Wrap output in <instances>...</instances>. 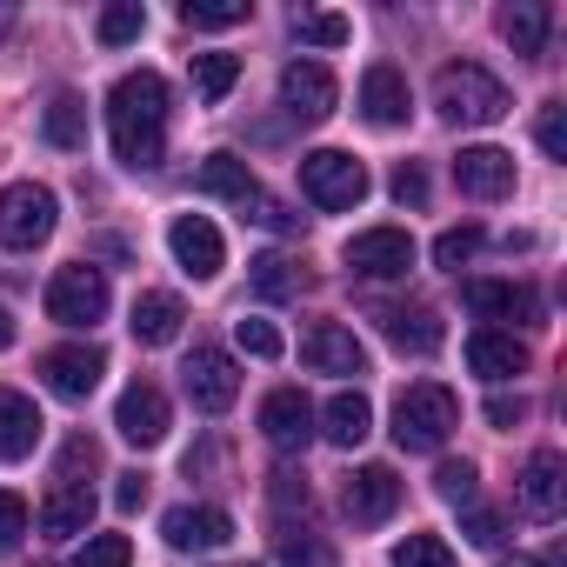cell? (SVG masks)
Segmentation results:
<instances>
[{
    "instance_id": "1",
    "label": "cell",
    "mask_w": 567,
    "mask_h": 567,
    "mask_svg": "<svg viewBox=\"0 0 567 567\" xmlns=\"http://www.w3.org/2000/svg\"><path fill=\"white\" fill-rule=\"evenodd\" d=\"M107 141H114L121 167H134V174L161 167V154H167V81L154 68H134V74L114 81V94H107Z\"/></svg>"
},
{
    "instance_id": "2",
    "label": "cell",
    "mask_w": 567,
    "mask_h": 567,
    "mask_svg": "<svg viewBox=\"0 0 567 567\" xmlns=\"http://www.w3.org/2000/svg\"><path fill=\"white\" fill-rule=\"evenodd\" d=\"M434 107H441V121H454V127H494V121H507V87L487 74V68H474V61H447L441 74H434Z\"/></svg>"
},
{
    "instance_id": "3",
    "label": "cell",
    "mask_w": 567,
    "mask_h": 567,
    "mask_svg": "<svg viewBox=\"0 0 567 567\" xmlns=\"http://www.w3.org/2000/svg\"><path fill=\"white\" fill-rule=\"evenodd\" d=\"M454 427H461V401H454L441 381H414V388H401V401H394V441H401L408 454H434V447H447Z\"/></svg>"
},
{
    "instance_id": "4",
    "label": "cell",
    "mask_w": 567,
    "mask_h": 567,
    "mask_svg": "<svg viewBox=\"0 0 567 567\" xmlns=\"http://www.w3.org/2000/svg\"><path fill=\"white\" fill-rule=\"evenodd\" d=\"M301 194L328 214H348L368 200V167L341 147H315V154H301Z\"/></svg>"
},
{
    "instance_id": "5",
    "label": "cell",
    "mask_w": 567,
    "mask_h": 567,
    "mask_svg": "<svg viewBox=\"0 0 567 567\" xmlns=\"http://www.w3.org/2000/svg\"><path fill=\"white\" fill-rule=\"evenodd\" d=\"M107 308H114V288L87 260H74L48 280V321H61V328H94V321H107Z\"/></svg>"
},
{
    "instance_id": "6",
    "label": "cell",
    "mask_w": 567,
    "mask_h": 567,
    "mask_svg": "<svg viewBox=\"0 0 567 567\" xmlns=\"http://www.w3.org/2000/svg\"><path fill=\"white\" fill-rule=\"evenodd\" d=\"M54 194L41 181H14V187H0V247H14V254H34L48 234H54Z\"/></svg>"
},
{
    "instance_id": "7",
    "label": "cell",
    "mask_w": 567,
    "mask_h": 567,
    "mask_svg": "<svg viewBox=\"0 0 567 567\" xmlns=\"http://www.w3.org/2000/svg\"><path fill=\"white\" fill-rule=\"evenodd\" d=\"M348 267L361 280H401L414 267V234L408 227H368L348 240Z\"/></svg>"
},
{
    "instance_id": "8",
    "label": "cell",
    "mask_w": 567,
    "mask_h": 567,
    "mask_svg": "<svg viewBox=\"0 0 567 567\" xmlns=\"http://www.w3.org/2000/svg\"><path fill=\"white\" fill-rule=\"evenodd\" d=\"M181 381H187V401H194L200 414H227L234 394H240V368H234V354H220V348H194L187 368H181Z\"/></svg>"
},
{
    "instance_id": "9",
    "label": "cell",
    "mask_w": 567,
    "mask_h": 567,
    "mask_svg": "<svg viewBox=\"0 0 567 567\" xmlns=\"http://www.w3.org/2000/svg\"><path fill=\"white\" fill-rule=\"evenodd\" d=\"M167 247H174V260H181L187 280H214V274L227 267V240H220V227H214L207 214H181V220L167 227Z\"/></svg>"
},
{
    "instance_id": "10",
    "label": "cell",
    "mask_w": 567,
    "mask_h": 567,
    "mask_svg": "<svg viewBox=\"0 0 567 567\" xmlns=\"http://www.w3.org/2000/svg\"><path fill=\"white\" fill-rule=\"evenodd\" d=\"M260 434H267V447H280V454H301V447L315 441V408H308V394H301V388H274V394L260 401Z\"/></svg>"
},
{
    "instance_id": "11",
    "label": "cell",
    "mask_w": 567,
    "mask_h": 567,
    "mask_svg": "<svg viewBox=\"0 0 567 567\" xmlns=\"http://www.w3.org/2000/svg\"><path fill=\"white\" fill-rule=\"evenodd\" d=\"M114 427L127 447H161L167 441V394L154 381H134L121 401H114Z\"/></svg>"
},
{
    "instance_id": "12",
    "label": "cell",
    "mask_w": 567,
    "mask_h": 567,
    "mask_svg": "<svg viewBox=\"0 0 567 567\" xmlns=\"http://www.w3.org/2000/svg\"><path fill=\"white\" fill-rule=\"evenodd\" d=\"M334 101H341V87H334V74L321 68V61H295L288 74H280V107H288L295 121H328L334 114Z\"/></svg>"
},
{
    "instance_id": "13",
    "label": "cell",
    "mask_w": 567,
    "mask_h": 567,
    "mask_svg": "<svg viewBox=\"0 0 567 567\" xmlns=\"http://www.w3.org/2000/svg\"><path fill=\"white\" fill-rule=\"evenodd\" d=\"M107 374V354L101 348H48L41 354V381L61 394V401H87Z\"/></svg>"
},
{
    "instance_id": "14",
    "label": "cell",
    "mask_w": 567,
    "mask_h": 567,
    "mask_svg": "<svg viewBox=\"0 0 567 567\" xmlns=\"http://www.w3.org/2000/svg\"><path fill=\"white\" fill-rule=\"evenodd\" d=\"M341 507H348V520L354 527H381L394 507H401V474L394 467H354V481H348V494H341Z\"/></svg>"
},
{
    "instance_id": "15",
    "label": "cell",
    "mask_w": 567,
    "mask_h": 567,
    "mask_svg": "<svg viewBox=\"0 0 567 567\" xmlns=\"http://www.w3.org/2000/svg\"><path fill=\"white\" fill-rule=\"evenodd\" d=\"M454 181L474 200H507L514 194V154L507 147H461L454 154Z\"/></svg>"
},
{
    "instance_id": "16",
    "label": "cell",
    "mask_w": 567,
    "mask_h": 567,
    "mask_svg": "<svg viewBox=\"0 0 567 567\" xmlns=\"http://www.w3.org/2000/svg\"><path fill=\"white\" fill-rule=\"evenodd\" d=\"M408 114H414L408 74H401V68H388V61H381V68H368V74H361V121H368V127H401Z\"/></svg>"
},
{
    "instance_id": "17",
    "label": "cell",
    "mask_w": 567,
    "mask_h": 567,
    "mask_svg": "<svg viewBox=\"0 0 567 567\" xmlns=\"http://www.w3.org/2000/svg\"><path fill=\"white\" fill-rule=\"evenodd\" d=\"M301 361H308L315 374H368V348H361V341H354V328H341V321L308 328Z\"/></svg>"
},
{
    "instance_id": "18",
    "label": "cell",
    "mask_w": 567,
    "mask_h": 567,
    "mask_svg": "<svg viewBox=\"0 0 567 567\" xmlns=\"http://www.w3.org/2000/svg\"><path fill=\"white\" fill-rule=\"evenodd\" d=\"M560 501H567V467L554 447H534L527 467H520V507L534 520H560Z\"/></svg>"
},
{
    "instance_id": "19",
    "label": "cell",
    "mask_w": 567,
    "mask_h": 567,
    "mask_svg": "<svg viewBox=\"0 0 567 567\" xmlns=\"http://www.w3.org/2000/svg\"><path fill=\"white\" fill-rule=\"evenodd\" d=\"M161 534H167L174 554H214V547L234 540V520H227L220 507H174V514L161 520Z\"/></svg>"
},
{
    "instance_id": "20",
    "label": "cell",
    "mask_w": 567,
    "mask_h": 567,
    "mask_svg": "<svg viewBox=\"0 0 567 567\" xmlns=\"http://www.w3.org/2000/svg\"><path fill=\"white\" fill-rule=\"evenodd\" d=\"M94 527V487L87 481H61L48 501H41V534L48 540H74Z\"/></svg>"
},
{
    "instance_id": "21",
    "label": "cell",
    "mask_w": 567,
    "mask_h": 567,
    "mask_svg": "<svg viewBox=\"0 0 567 567\" xmlns=\"http://www.w3.org/2000/svg\"><path fill=\"white\" fill-rule=\"evenodd\" d=\"M41 408L21 388H0V461H28L41 447Z\"/></svg>"
},
{
    "instance_id": "22",
    "label": "cell",
    "mask_w": 567,
    "mask_h": 567,
    "mask_svg": "<svg viewBox=\"0 0 567 567\" xmlns=\"http://www.w3.org/2000/svg\"><path fill=\"white\" fill-rule=\"evenodd\" d=\"M461 301H467L474 315H487V321H534V315H540L534 288H520V280H467Z\"/></svg>"
},
{
    "instance_id": "23",
    "label": "cell",
    "mask_w": 567,
    "mask_h": 567,
    "mask_svg": "<svg viewBox=\"0 0 567 567\" xmlns=\"http://www.w3.org/2000/svg\"><path fill=\"white\" fill-rule=\"evenodd\" d=\"M194 187L214 194V200H234V207H260V181L247 174L240 154H207V161L194 167Z\"/></svg>"
},
{
    "instance_id": "24",
    "label": "cell",
    "mask_w": 567,
    "mask_h": 567,
    "mask_svg": "<svg viewBox=\"0 0 567 567\" xmlns=\"http://www.w3.org/2000/svg\"><path fill=\"white\" fill-rule=\"evenodd\" d=\"M467 368L481 381H514L527 368V348L514 334H501V328H481V334H467Z\"/></svg>"
},
{
    "instance_id": "25",
    "label": "cell",
    "mask_w": 567,
    "mask_h": 567,
    "mask_svg": "<svg viewBox=\"0 0 567 567\" xmlns=\"http://www.w3.org/2000/svg\"><path fill=\"white\" fill-rule=\"evenodd\" d=\"M181 321H187V308H181V295H141L134 301V341L141 348H167L174 334H181Z\"/></svg>"
},
{
    "instance_id": "26",
    "label": "cell",
    "mask_w": 567,
    "mask_h": 567,
    "mask_svg": "<svg viewBox=\"0 0 567 567\" xmlns=\"http://www.w3.org/2000/svg\"><path fill=\"white\" fill-rule=\"evenodd\" d=\"M374 321H381V334H388L401 354H434V348H441V321H434L427 308H381Z\"/></svg>"
},
{
    "instance_id": "27",
    "label": "cell",
    "mask_w": 567,
    "mask_h": 567,
    "mask_svg": "<svg viewBox=\"0 0 567 567\" xmlns=\"http://www.w3.org/2000/svg\"><path fill=\"white\" fill-rule=\"evenodd\" d=\"M321 421H328L321 434H328L334 447H361V441L374 434V408H368V394H361V388H348V394H334Z\"/></svg>"
},
{
    "instance_id": "28",
    "label": "cell",
    "mask_w": 567,
    "mask_h": 567,
    "mask_svg": "<svg viewBox=\"0 0 567 567\" xmlns=\"http://www.w3.org/2000/svg\"><path fill=\"white\" fill-rule=\"evenodd\" d=\"M547 28H554V14L540 8V0H520V8H507V14H501V34H507V48H514V54H527V61H540V48H547Z\"/></svg>"
},
{
    "instance_id": "29",
    "label": "cell",
    "mask_w": 567,
    "mask_h": 567,
    "mask_svg": "<svg viewBox=\"0 0 567 567\" xmlns=\"http://www.w3.org/2000/svg\"><path fill=\"white\" fill-rule=\"evenodd\" d=\"M41 134H48L54 147H68V154H74V147H87V101H81V94H54V101H48Z\"/></svg>"
},
{
    "instance_id": "30",
    "label": "cell",
    "mask_w": 567,
    "mask_h": 567,
    "mask_svg": "<svg viewBox=\"0 0 567 567\" xmlns=\"http://www.w3.org/2000/svg\"><path fill=\"white\" fill-rule=\"evenodd\" d=\"M234 81H240V54H194V94H200L207 107L227 101Z\"/></svg>"
},
{
    "instance_id": "31",
    "label": "cell",
    "mask_w": 567,
    "mask_h": 567,
    "mask_svg": "<svg viewBox=\"0 0 567 567\" xmlns=\"http://www.w3.org/2000/svg\"><path fill=\"white\" fill-rule=\"evenodd\" d=\"M254 295H267V301H288V295H301V274H295V260H288V254H260V260H254Z\"/></svg>"
},
{
    "instance_id": "32",
    "label": "cell",
    "mask_w": 567,
    "mask_h": 567,
    "mask_svg": "<svg viewBox=\"0 0 567 567\" xmlns=\"http://www.w3.org/2000/svg\"><path fill=\"white\" fill-rule=\"evenodd\" d=\"M234 341H240V354H254V361H280V348H288V341H280V328L260 321V315H240V321H234Z\"/></svg>"
},
{
    "instance_id": "33",
    "label": "cell",
    "mask_w": 567,
    "mask_h": 567,
    "mask_svg": "<svg viewBox=\"0 0 567 567\" xmlns=\"http://www.w3.org/2000/svg\"><path fill=\"white\" fill-rule=\"evenodd\" d=\"M181 21L187 28H240L247 0H181Z\"/></svg>"
},
{
    "instance_id": "34",
    "label": "cell",
    "mask_w": 567,
    "mask_h": 567,
    "mask_svg": "<svg viewBox=\"0 0 567 567\" xmlns=\"http://www.w3.org/2000/svg\"><path fill=\"white\" fill-rule=\"evenodd\" d=\"M127 560H134V540L127 534H87V547L68 567H127Z\"/></svg>"
},
{
    "instance_id": "35",
    "label": "cell",
    "mask_w": 567,
    "mask_h": 567,
    "mask_svg": "<svg viewBox=\"0 0 567 567\" xmlns=\"http://www.w3.org/2000/svg\"><path fill=\"white\" fill-rule=\"evenodd\" d=\"M394 567H454V547L441 534H408L394 547Z\"/></svg>"
},
{
    "instance_id": "36",
    "label": "cell",
    "mask_w": 567,
    "mask_h": 567,
    "mask_svg": "<svg viewBox=\"0 0 567 567\" xmlns=\"http://www.w3.org/2000/svg\"><path fill=\"white\" fill-rule=\"evenodd\" d=\"M141 28H147V8H141V0H121V8H107V14H101V41H107V48L141 41Z\"/></svg>"
},
{
    "instance_id": "37",
    "label": "cell",
    "mask_w": 567,
    "mask_h": 567,
    "mask_svg": "<svg viewBox=\"0 0 567 567\" xmlns=\"http://www.w3.org/2000/svg\"><path fill=\"white\" fill-rule=\"evenodd\" d=\"M481 247H487V234H481V227H447V234H441V240H434V260H441V267H454V274H461V267H467V260H474V254H481Z\"/></svg>"
},
{
    "instance_id": "38",
    "label": "cell",
    "mask_w": 567,
    "mask_h": 567,
    "mask_svg": "<svg viewBox=\"0 0 567 567\" xmlns=\"http://www.w3.org/2000/svg\"><path fill=\"white\" fill-rule=\"evenodd\" d=\"M434 487H441V501H454V507H474V494H481V474H474V461H441Z\"/></svg>"
},
{
    "instance_id": "39",
    "label": "cell",
    "mask_w": 567,
    "mask_h": 567,
    "mask_svg": "<svg viewBox=\"0 0 567 567\" xmlns=\"http://www.w3.org/2000/svg\"><path fill=\"white\" fill-rule=\"evenodd\" d=\"M295 34L315 41V48H348V14H295Z\"/></svg>"
},
{
    "instance_id": "40",
    "label": "cell",
    "mask_w": 567,
    "mask_h": 567,
    "mask_svg": "<svg viewBox=\"0 0 567 567\" xmlns=\"http://www.w3.org/2000/svg\"><path fill=\"white\" fill-rule=\"evenodd\" d=\"M274 567H328V554H321V540H308V534H274Z\"/></svg>"
},
{
    "instance_id": "41",
    "label": "cell",
    "mask_w": 567,
    "mask_h": 567,
    "mask_svg": "<svg viewBox=\"0 0 567 567\" xmlns=\"http://www.w3.org/2000/svg\"><path fill=\"white\" fill-rule=\"evenodd\" d=\"M534 141H540V154L567 161V107H560V101H554V107H540V121H534Z\"/></svg>"
},
{
    "instance_id": "42",
    "label": "cell",
    "mask_w": 567,
    "mask_h": 567,
    "mask_svg": "<svg viewBox=\"0 0 567 567\" xmlns=\"http://www.w3.org/2000/svg\"><path fill=\"white\" fill-rule=\"evenodd\" d=\"M21 534H28V501L0 487V554H8V547H21Z\"/></svg>"
},
{
    "instance_id": "43",
    "label": "cell",
    "mask_w": 567,
    "mask_h": 567,
    "mask_svg": "<svg viewBox=\"0 0 567 567\" xmlns=\"http://www.w3.org/2000/svg\"><path fill=\"white\" fill-rule=\"evenodd\" d=\"M101 467V447L87 441V434H74L68 447H61V481H81V474H94Z\"/></svg>"
},
{
    "instance_id": "44",
    "label": "cell",
    "mask_w": 567,
    "mask_h": 567,
    "mask_svg": "<svg viewBox=\"0 0 567 567\" xmlns=\"http://www.w3.org/2000/svg\"><path fill=\"white\" fill-rule=\"evenodd\" d=\"M467 540H474V547H501V540H507V520H501L494 507H467Z\"/></svg>"
},
{
    "instance_id": "45",
    "label": "cell",
    "mask_w": 567,
    "mask_h": 567,
    "mask_svg": "<svg viewBox=\"0 0 567 567\" xmlns=\"http://www.w3.org/2000/svg\"><path fill=\"white\" fill-rule=\"evenodd\" d=\"M394 200H401V207H421V200H427V174H421L414 161L394 167Z\"/></svg>"
},
{
    "instance_id": "46",
    "label": "cell",
    "mask_w": 567,
    "mask_h": 567,
    "mask_svg": "<svg viewBox=\"0 0 567 567\" xmlns=\"http://www.w3.org/2000/svg\"><path fill=\"white\" fill-rule=\"evenodd\" d=\"M487 421H494V427H520V421H527V401H520V394H494V401H487Z\"/></svg>"
},
{
    "instance_id": "47",
    "label": "cell",
    "mask_w": 567,
    "mask_h": 567,
    "mask_svg": "<svg viewBox=\"0 0 567 567\" xmlns=\"http://www.w3.org/2000/svg\"><path fill=\"white\" fill-rule=\"evenodd\" d=\"M114 501H121V507L134 514V507L147 501V474H121V487H114Z\"/></svg>"
},
{
    "instance_id": "48",
    "label": "cell",
    "mask_w": 567,
    "mask_h": 567,
    "mask_svg": "<svg viewBox=\"0 0 567 567\" xmlns=\"http://www.w3.org/2000/svg\"><path fill=\"white\" fill-rule=\"evenodd\" d=\"M0 348H14V315L0 308Z\"/></svg>"
},
{
    "instance_id": "49",
    "label": "cell",
    "mask_w": 567,
    "mask_h": 567,
    "mask_svg": "<svg viewBox=\"0 0 567 567\" xmlns=\"http://www.w3.org/2000/svg\"><path fill=\"white\" fill-rule=\"evenodd\" d=\"M501 567H540V560H501Z\"/></svg>"
}]
</instances>
